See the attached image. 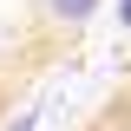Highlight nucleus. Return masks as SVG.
I'll return each mask as SVG.
<instances>
[{
	"label": "nucleus",
	"mask_w": 131,
	"mask_h": 131,
	"mask_svg": "<svg viewBox=\"0 0 131 131\" xmlns=\"http://www.w3.org/2000/svg\"><path fill=\"white\" fill-rule=\"evenodd\" d=\"M59 131H131V52L112 66V79L98 85Z\"/></svg>",
	"instance_id": "f257e3e1"
}]
</instances>
